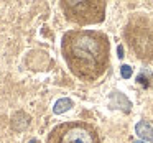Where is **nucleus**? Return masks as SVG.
Masks as SVG:
<instances>
[{"label":"nucleus","mask_w":153,"mask_h":143,"mask_svg":"<svg viewBox=\"0 0 153 143\" xmlns=\"http://www.w3.org/2000/svg\"><path fill=\"white\" fill-rule=\"evenodd\" d=\"M135 133L143 142H146V143L153 142V127L148 122H145V120H142V122H138L135 125Z\"/></svg>","instance_id":"20e7f679"},{"label":"nucleus","mask_w":153,"mask_h":143,"mask_svg":"<svg viewBox=\"0 0 153 143\" xmlns=\"http://www.w3.org/2000/svg\"><path fill=\"white\" fill-rule=\"evenodd\" d=\"M117 56H119L120 59L123 58V46H119V48H117Z\"/></svg>","instance_id":"0eeeda50"},{"label":"nucleus","mask_w":153,"mask_h":143,"mask_svg":"<svg viewBox=\"0 0 153 143\" xmlns=\"http://www.w3.org/2000/svg\"><path fill=\"white\" fill-rule=\"evenodd\" d=\"M71 107H73V100H71V99H68V97L58 99L56 102H54V105H53V113H56V115H61V113L68 112Z\"/></svg>","instance_id":"39448f33"},{"label":"nucleus","mask_w":153,"mask_h":143,"mask_svg":"<svg viewBox=\"0 0 153 143\" xmlns=\"http://www.w3.org/2000/svg\"><path fill=\"white\" fill-rule=\"evenodd\" d=\"M133 143H146V142H143V140H135Z\"/></svg>","instance_id":"6e6552de"},{"label":"nucleus","mask_w":153,"mask_h":143,"mask_svg":"<svg viewBox=\"0 0 153 143\" xmlns=\"http://www.w3.org/2000/svg\"><path fill=\"white\" fill-rule=\"evenodd\" d=\"M61 50L71 73L79 79L96 81L105 71L109 40L99 31H68L63 36Z\"/></svg>","instance_id":"f257e3e1"},{"label":"nucleus","mask_w":153,"mask_h":143,"mask_svg":"<svg viewBox=\"0 0 153 143\" xmlns=\"http://www.w3.org/2000/svg\"><path fill=\"white\" fill-rule=\"evenodd\" d=\"M132 73L133 71L128 64H122V66H120V74H122L123 79H130V77H132Z\"/></svg>","instance_id":"423d86ee"},{"label":"nucleus","mask_w":153,"mask_h":143,"mask_svg":"<svg viewBox=\"0 0 153 143\" xmlns=\"http://www.w3.org/2000/svg\"><path fill=\"white\" fill-rule=\"evenodd\" d=\"M68 20L79 25L96 23L102 20L104 4L100 2H63L61 4Z\"/></svg>","instance_id":"7ed1b4c3"},{"label":"nucleus","mask_w":153,"mask_h":143,"mask_svg":"<svg viewBox=\"0 0 153 143\" xmlns=\"http://www.w3.org/2000/svg\"><path fill=\"white\" fill-rule=\"evenodd\" d=\"M48 143H99V136L89 123L66 122L51 130Z\"/></svg>","instance_id":"f03ea898"}]
</instances>
